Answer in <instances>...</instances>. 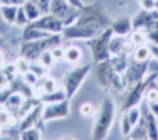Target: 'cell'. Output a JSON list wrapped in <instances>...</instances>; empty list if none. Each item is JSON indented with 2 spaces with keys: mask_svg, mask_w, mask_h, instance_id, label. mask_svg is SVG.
Wrapping results in <instances>:
<instances>
[{
  "mask_svg": "<svg viewBox=\"0 0 158 140\" xmlns=\"http://www.w3.org/2000/svg\"><path fill=\"white\" fill-rule=\"evenodd\" d=\"M111 21L101 10L99 4L84 6L79 10L77 20L68 26H64L62 33L65 38H93L100 35L110 26Z\"/></svg>",
  "mask_w": 158,
  "mask_h": 140,
  "instance_id": "6da1fadb",
  "label": "cell"
},
{
  "mask_svg": "<svg viewBox=\"0 0 158 140\" xmlns=\"http://www.w3.org/2000/svg\"><path fill=\"white\" fill-rule=\"evenodd\" d=\"M96 79L105 90H110L114 93H121L126 88L123 74L114 69L111 58L98 63Z\"/></svg>",
  "mask_w": 158,
  "mask_h": 140,
  "instance_id": "7a4b0ae2",
  "label": "cell"
},
{
  "mask_svg": "<svg viewBox=\"0 0 158 140\" xmlns=\"http://www.w3.org/2000/svg\"><path fill=\"white\" fill-rule=\"evenodd\" d=\"M114 118H115V104L111 99H104V102L101 103L98 113H96V118H95V123L93 126V131H91V138L94 140H102L107 136L111 125L114 123Z\"/></svg>",
  "mask_w": 158,
  "mask_h": 140,
  "instance_id": "3957f363",
  "label": "cell"
},
{
  "mask_svg": "<svg viewBox=\"0 0 158 140\" xmlns=\"http://www.w3.org/2000/svg\"><path fill=\"white\" fill-rule=\"evenodd\" d=\"M62 37L59 33H53L49 37H44L35 41H25L21 47V56L27 61H37L43 51L52 50L56 46H59Z\"/></svg>",
  "mask_w": 158,
  "mask_h": 140,
  "instance_id": "277c9868",
  "label": "cell"
},
{
  "mask_svg": "<svg viewBox=\"0 0 158 140\" xmlns=\"http://www.w3.org/2000/svg\"><path fill=\"white\" fill-rule=\"evenodd\" d=\"M112 35H114V32H112L111 27L109 26L100 35L90 38L89 46L91 48V55H93L94 62L99 63V62L106 61L111 57V52H110V48H109V42H110Z\"/></svg>",
  "mask_w": 158,
  "mask_h": 140,
  "instance_id": "5b68a950",
  "label": "cell"
},
{
  "mask_svg": "<svg viewBox=\"0 0 158 140\" xmlns=\"http://www.w3.org/2000/svg\"><path fill=\"white\" fill-rule=\"evenodd\" d=\"M90 69H91V64H84V66H78V67H75L72 71L65 73L64 79H63V84H64L65 97L68 100H70L73 98L75 92L79 89V87L81 85V83L86 78Z\"/></svg>",
  "mask_w": 158,
  "mask_h": 140,
  "instance_id": "8992f818",
  "label": "cell"
},
{
  "mask_svg": "<svg viewBox=\"0 0 158 140\" xmlns=\"http://www.w3.org/2000/svg\"><path fill=\"white\" fill-rule=\"evenodd\" d=\"M79 10L80 9L74 7L67 0H51L49 4V14L62 20L64 22V26L72 25L77 20Z\"/></svg>",
  "mask_w": 158,
  "mask_h": 140,
  "instance_id": "52a82bcc",
  "label": "cell"
},
{
  "mask_svg": "<svg viewBox=\"0 0 158 140\" xmlns=\"http://www.w3.org/2000/svg\"><path fill=\"white\" fill-rule=\"evenodd\" d=\"M157 76H158L157 72H152V73H149V76L144 81L142 79L135 87H132L131 89H128L127 97H126V99L123 102V107H122V110L123 112H127L131 107H135V105H137V104L141 103V100L143 98V94L146 93V90L149 87V84L152 82H154V79L157 78Z\"/></svg>",
  "mask_w": 158,
  "mask_h": 140,
  "instance_id": "ba28073f",
  "label": "cell"
},
{
  "mask_svg": "<svg viewBox=\"0 0 158 140\" xmlns=\"http://www.w3.org/2000/svg\"><path fill=\"white\" fill-rule=\"evenodd\" d=\"M148 69V61H137V59H130L127 68L123 73V79L127 89H131L137 83H139L143 79L144 73Z\"/></svg>",
  "mask_w": 158,
  "mask_h": 140,
  "instance_id": "9c48e42d",
  "label": "cell"
},
{
  "mask_svg": "<svg viewBox=\"0 0 158 140\" xmlns=\"http://www.w3.org/2000/svg\"><path fill=\"white\" fill-rule=\"evenodd\" d=\"M30 25H32L33 27L41 28L43 31L51 32V33H62L64 28V22L49 12L40 16L37 20L32 21Z\"/></svg>",
  "mask_w": 158,
  "mask_h": 140,
  "instance_id": "30bf717a",
  "label": "cell"
},
{
  "mask_svg": "<svg viewBox=\"0 0 158 140\" xmlns=\"http://www.w3.org/2000/svg\"><path fill=\"white\" fill-rule=\"evenodd\" d=\"M70 113L69 109V100L64 99L60 102L56 103H49L42 112V120L48 121L53 119H59V118H67Z\"/></svg>",
  "mask_w": 158,
  "mask_h": 140,
  "instance_id": "8fae6325",
  "label": "cell"
},
{
  "mask_svg": "<svg viewBox=\"0 0 158 140\" xmlns=\"http://www.w3.org/2000/svg\"><path fill=\"white\" fill-rule=\"evenodd\" d=\"M154 20H158V11H152V10H143L138 12L135 19L132 20V27L133 30L138 28H147V26L153 22Z\"/></svg>",
  "mask_w": 158,
  "mask_h": 140,
  "instance_id": "7c38bea8",
  "label": "cell"
},
{
  "mask_svg": "<svg viewBox=\"0 0 158 140\" xmlns=\"http://www.w3.org/2000/svg\"><path fill=\"white\" fill-rule=\"evenodd\" d=\"M110 27L114 33L120 35V36H125L127 33H130L132 31V20L128 17H121L115 20L114 22L110 24Z\"/></svg>",
  "mask_w": 158,
  "mask_h": 140,
  "instance_id": "4fadbf2b",
  "label": "cell"
},
{
  "mask_svg": "<svg viewBox=\"0 0 158 140\" xmlns=\"http://www.w3.org/2000/svg\"><path fill=\"white\" fill-rule=\"evenodd\" d=\"M40 115H42V105H37L36 108H33L26 116L25 119L21 121L20 124V131H23L28 128H32L40 119Z\"/></svg>",
  "mask_w": 158,
  "mask_h": 140,
  "instance_id": "5bb4252c",
  "label": "cell"
},
{
  "mask_svg": "<svg viewBox=\"0 0 158 140\" xmlns=\"http://www.w3.org/2000/svg\"><path fill=\"white\" fill-rule=\"evenodd\" d=\"M52 35L53 33H51V32H47V31H43L41 28L33 27L32 25H28L27 28L25 30L23 35H22V40L23 41H35V40H41L44 37H49Z\"/></svg>",
  "mask_w": 158,
  "mask_h": 140,
  "instance_id": "9a60e30c",
  "label": "cell"
},
{
  "mask_svg": "<svg viewBox=\"0 0 158 140\" xmlns=\"http://www.w3.org/2000/svg\"><path fill=\"white\" fill-rule=\"evenodd\" d=\"M130 139H148V133H147V125H146V120L144 116L141 113V118L137 121L136 125H133L130 135Z\"/></svg>",
  "mask_w": 158,
  "mask_h": 140,
  "instance_id": "2e32d148",
  "label": "cell"
},
{
  "mask_svg": "<svg viewBox=\"0 0 158 140\" xmlns=\"http://www.w3.org/2000/svg\"><path fill=\"white\" fill-rule=\"evenodd\" d=\"M25 12H26V16L28 19V21H35L37 20L42 14H41V10L38 9V6L32 1V0H26L22 5Z\"/></svg>",
  "mask_w": 158,
  "mask_h": 140,
  "instance_id": "e0dca14e",
  "label": "cell"
},
{
  "mask_svg": "<svg viewBox=\"0 0 158 140\" xmlns=\"http://www.w3.org/2000/svg\"><path fill=\"white\" fill-rule=\"evenodd\" d=\"M125 42H126V38L120 35H117V37H111V40L109 42V48H110L111 55H115V56L121 55Z\"/></svg>",
  "mask_w": 158,
  "mask_h": 140,
  "instance_id": "ac0fdd59",
  "label": "cell"
},
{
  "mask_svg": "<svg viewBox=\"0 0 158 140\" xmlns=\"http://www.w3.org/2000/svg\"><path fill=\"white\" fill-rule=\"evenodd\" d=\"M0 11H1V16L4 17L5 21H7L9 24L15 22L16 12H17V6L16 5H5L4 4L0 7Z\"/></svg>",
  "mask_w": 158,
  "mask_h": 140,
  "instance_id": "d6986e66",
  "label": "cell"
},
{
  "mask_svg": "<svg viewBox=\"0 0 158 140\" xmlns=\"http://www.w3.org/2000/svg\"><path fill=\"white\" fill-rule=\"evenodd\" d=\"M67 99L65 97V92H62V90H58V92H52V93H46L41 100L44 102V103H56V102H60V100H64Z\"/></svg>",
  "mask_w": 158,
  "mask_h": 140,
  "instance_id": "ffe728a7",
  "label": "cell"
},
{
  "mask_svg": "<svg viewBox=\"0 0 158 140\" xmlns=\"http://www.w3.org/2000/svg\"><path fill=\"white\" fill-rule=\"evenodd\" d=\"M80 56H81V52H80V50H79L78 47H69V48H67L65 52H64V57H65L67 61L70 62V63L78 62V61L80 59Z\"/></svg>",
  "mask_w": 158,
  "mask_h": 140,
  "instance_id": "44dd1931",
  "label": "cell"
},
{
  "mask_svg": "<svg viewBox=\"0 0 158 140\" xmlns=\"http://www.w3.org/2000/svg\"><path fill=\"white\" fill-rule=\"evenodd\" d=\"M149 56H151V51L148 46L141 45L135 52V59L137 61H149Z\"/></svg>",
  "mask_w": 158,
  "mask_h": 140,
  "instance_id": "7402d4cb",
  "label": "cell"
},
{
  "mask_svg": "<svg viewBox=\"0 0 158 140\" xmlns=\"http://www.w3.org/2000/svg\"><path fill=\"white\" fill-rule=\"evenodd\" d=\"M20 138L23 139V140H37V139L41 138V133L36 128H28V129L22 131Z\"/></svg>",
  "mask_w": 158,
  "mask_h": 140,
  "instance_id": "603a6c76",
  "label": "cell"
},
{
  "mask_svg": "<svg viewBox=\"0 0 158 140\" xmlns=\"http://www.w3.org/2000/svg\"><path fill=\"white\" fill-rule=\"evenodd\" d=\"M146 100L147 102H157L158 100V87L152 82L146 90Z\"/></svg>",
  "mask_w": 158,
  "mask_h": 140,
  "instance_id": "cb8c5ba5",
  "label": "cell"
},
{
  "mask_svg": "<svg viewBox=\"0 0 158 140\" xmlns=\"http://www.w3.org/2000/svg\"><path fill=\"white\" fill-rule=\"evenodd\" d=\"M127 115H128V119H130L131 124H132V125H136L137 121H138L139 118H141V108H138L137 105L131 107V108L127 110Z\"/></svg>",
  "mask_w": 158,
  "mask_h": 140,
  "instance_id": "d4e9b609",
  "label": "cell"
},
{
  "mask_svg": "<svg viewBox=\"0 0 158 140\" xmlns=\"http://www.w3.org/2000/svg\"><path fill=\"white\" fill-rule=\"evenodd\" d=\"M132 128H133V125L131 124L127 113L123 114V116H122V119H121V133H122V135L128 136L130 133H131V130H132Z\"/></svg>",
  "mask_w": 158,
  "mask_h": 140,
  "instance_id": "484cf974",
  "label": "cell"
},
{
  "mask_svg": "<svg viewBox=\"0 0 158 140\" xmlns=\"http://www.w3.org/2000/svg\"><path fill=\"white\" fill-rule=\"evenodd\" d=\"M53 59L54 57L52 56L51 53V50H47V51H43L40 56V62L43 67H51L53 64Z\"/></svg>",
  "mask_w": 158,
  "mask_h": 140,
  "instance_id": "4316f807",
  "label": "cell"
},
{
  "mask_svg": "<svg viewBox=\"0 0 158 140\" xmlns=\"http://www.w3.org/2000/svg\"><path fill=\"white\" fill-rule=\"evenodd\" d=\"M15 22H16L17 25H21V26H22V25H26V24L28 22V19H27L26 12H25V10H23V7H22V6L17 7V12H16Z\"/></svg>",
  "mask_w": 158,
  "mask_h": 140,
  "instance_id": "83f0119b",
  "label": "cell"
},
{
  "mask_svg": "<svg viewBox=\"0 0 158 140\" xmlns=\"http://www.w3.org/2000/svg\"><path fill=\"white\" fill-rule=\"evenodd\" d=\"M22 102H23V99H22L21 94H19V93H14V94L9 95V99H7V103L16 108L22 107Z\"/></svg>",
  "mask_w": 158,
  "mask_h": 140,
  "instance_id": "f1b7e54d",
  "label": "cell"
},
{
  "mask_svg": "<svg viewBox=\"0 0 158 140\" xmlns=\"http://www.w3.org/2000/svg\"><path fill=\"white\" fill-rule=\"evenodd\" d=\"M32 1L38 6V9L41 10V14H42V15L49 12V4H51V0H32Z\"/></svg>",
  "mask_w": 158,
  "mask_h": 140,
  "instance_id": "f546056e",
  "label": "cell"
},
{
  "mask_svg": "<svg viewBox=\"0 0 158 140\" xmlns=\"http://www.w3.org/2000/svg\"><path fill=\"white\" fill-rule=\"evenodd\" d=\"M43 90L44 93H52L56 90V82L52 78H47L43 83Z\"/></svg>",
  "mask_w": 158,
  "mask_h": 140,
  "instance_id": "4dcf8cb0",
  "label": "cell"
},
{
  "mask_svg": "<svg viewBox=\"0 0 158 140\" xmlns=\"http://www.w3.org/2000/svg\"><path fill=\"white\" fill-rule=\"evenodd\" d=\"M144 37H143V35L142 33H139V32H133L132 33V36H131V42L135 45V46H141V45H143L144 43Z\"/></svg>",
  "mask_w": 158,
  "mask_h": 140,
  "instance_id": "1f68e13d",
  "label": "cell"
},
{
  "mask_svg": "<svg viewBox=\"0 0 158 140\" xmlns=\"http://www.w3.org/2000/svg\"><path fill=\"white\" fill-rule=\"evenodd\" d=\"M80 114L83 115V116H85V118H88V116H91L93 115V113H94V109H93V107H91V104H89V103H85V104H83L81 107H80Z\"/></svg>",
  "mask_w": 158,
  "mask_h": 140,
  "instance_id": "d6a6232c",
  "label": "cell"
},
{
  "mask_svg": "<svg viewBox=\"0 0 158 140\" xmlns=\"http://www.w3.org/2000/svg\"><path fill=\"white\" fill-rule=\"evenodd\" d=\"M51 53L52 56L54 57V59H60L62 57H64V50L60 47V46H56L51 50Z\"/></svg>",
  "mask_w": 158,
  "mask_h": 140,
  "instance_id": "836d02e7",
  "label": "cell"
},
{
  "mask_svg": "<svg viewBox=\"0 0 158 140\" xmlns=\"http://www.w3.org/2000/svg\"><path fill=\"white\" fill-rule=\"evenodd\" d=\"M141 6L143 7V10H153L156 6V0H139Z\"/></svg>",
  "mask_w": 158,
  "mask_h": 140,
  "instance_id": "e575fe53",
  "label": "cell"
},
{
  "mask_svg": "<svg viewBox=\"0 0 158 140\" xmlns=\"http://www.w3.org/2000/svg\"><path fill=\"white\" fill-rule=\"evenodd\" d=\"M0 125H2V126L10 125V116H9V114L5 113L4 110L0 112Z\"/></svg>",
  "mask_w": 158,
  "mask_h": 140,
  "instance_id": "d590c367",
  "label": "cell"
},
{
  "mask_svg": "<svg viewBox=\"0 0 158 140\" xmlns=\"http://www.w3.org/2000/svg\"><path fill=\"white\" fill-rule=\"evenodd\" d=\"M25 81H26V83H28V84H35L36 83V81H37V76L31 71V72H26V74H25Z\"/></svg>",
  "mask_w": 158,
  "mask_h": 140,
  "instance_id": "8d00e7d4",
  "label": "cell"
},
{
  "mask_svg": "<svg viewBox=\"0 0 158 140\" xmlns=\"http://www.w3.org/2000/svg\"><path fill=\"white\" fill-rule=\"evenodd\" d=\"M16 68H17L20 72H26V71L28 69V67H27V64H26V62H25V58H20V59L16 61Z\"/></svg>",
  "mask_w": 158,
  "mask_h": 140,
  "instance_id": "74e56055",
  "label": "cell"
},
{
  "mask_svg": "<svg viewBox=\"0 0 158 140\" xmlns=\"http://www.w3.org/2000/svg\"><path fill=\"white\" fill-rule=\"evenodd\" d=\"M147 38H148V40H149L152 43L158 45V30H154V31H148Z\"/></svg>",
  "mask_w": 158,
  "mask_h": 140,
  "instance_id": "f35d334b",
  "label": "cell"
},
{
  "mask_svg": "<svg viewBox=\"0 0 158 140\" xmlns=\"http://www.w3.org/2000/svg\"><path fill=\"white\" fill-rule=\"evenodd\" d=\"M147 72H149V73L157 72L158 73V59L148 61V69H147Z\"/></svg>",
  "mask_w": 158,
  "mask_h": 140,
  "instance_id": "ab89813d",
  "label": "cell"
},
{
  "mask_svg": "<svg viewBox=\"0 0 158 140\" xmlns=\"http://www.w3.org/2000/svg\"><path fill=\"white\" fill-rule=\"evenodd\" d=\"M148 107H149V110L153 113V115L158 116V100L157 102H148Z\"/></svg>",
  "mask_w": 158,
  "mask_h": 140,
  "instance_id": "60d3db41",
  "label": "cell"
},
{
  "mask_svg": "<svg viewBox=\"0 0 158 140\" xmlns=\"http://www.w3.org/2000/svg\"><path fill=\"white\" fill-rule=\"evenodd\" d=\"M148 47H149L151 55H152L156 59H158V45H156V43H149Z\"/></svg>",
  "mask_w": 158,
  "mask_h": 140,
  "instance_id": "b9f144b4",
  "label": "cell"
},
{
  "mask_svg": "<svg viewBox=\"0 0 158 140\" xmlns=\"http://www.w3.org/2000/svg\"><path fill=\"white\" fill-rule=\"evenodd\" d=\"M1 2L5 4V5H16V6H19V5H23L25 0H1Z\"/></svg>",
  "mask_w": 158,
  "mask_h": 140,
  "instance_id": "7bdbcfd3",
  "label": "cell"
},
{
  "mask_svg": "<svg viewBox=\"0 0 158 140\" xmlns=\"http://www.w3.org/2000/svg\"><path fill=\"white\" fill-rule=\"evenodd\" d=\"M28 69H31L37 77H41V76L43 74V69H42L41 66H40V67H38V66H31V67H28Z\"/></svg>",
  "mask_w": 158,
  "mask_h": 140,
  "instance_id": "ee69618b",
  "label": "cell"
},
{
  "mask_svg": "<svg viewBox=\"0 0 158 140\" xmlns=\"http://www.w3.org/2000/svg\"><path fill=\"white\" fill-rule=\"evenodd\" d=\"M70 5H73L74 7H77V9H83L84 7V4H83V1L81 0H67Z\"/></svg>",
  "mask_w": 158,
  "mask_h": 140,
  "instance_id": "f6af8a7d",
  "label": "cell"
},
{
  "mask_svg": "<svg viewBox=\"0 0 158 140\" xmlns=\"http://www.w3.org/2000/svg\"><path fill=\"white\" fill-rule=\"evenodd\" d=\"M4 84H6V78H5L4 74L0 73V87H2Z\"/></svg>",
  "mask_w": 158,
  "mask_h": 140,
  "instance_id": "bcb514c9",
  "label": "cell"
},
{
  "mask_svg": "<svg viewBox=\"0 0 158 140\" xmlns=\"http://www.w3.org/2000/svg\"><path fill=\"white\" fill-rule=\"evenodd\" d=\"M156 6H158V0H156Z\"/></svg>",
  "mask_w": 158,
  "mask_h": 140,
  "instance_id": "7dc6e473",
  "label": "cell"
},
{
  "mask_svg": "<svg viewBox=\"0 0 158 140\" xmlns=\"http://www.w3.org/2000/svg\"><path fill=\"white\" fill-rule=\"evenodd\" d=\"M156 118H157V124H158V116H156Z\"/></svg>",
  "mask_w": 158,
  "mask_h": 140,
  "instance_id": "c3c4849f",
  "label": "cell"
},
{
  "mask_svg": "<svg viewBox=\"0 0 158 140\" xmlns=\"http://www.w3.org/2000/svg\"><path fill=\"white\" fill-rule=\"evenodd\" d=\"M0 61H1V53H0Z\"/></svg>",
  "mask_w": 158,
  "mask_h": 140,
  "instance_id": "681fc988",
  "label": "cell"
},
{
  "mask_svg": "<svg viewBox=\"0 0 158 140\" xmlns=\"http://www.w3.org/2000/svg\"><path fill=\"white\" fill-rule=\"evenodd\" d=\"M0 26H1V21H0Z\"/></svg>",
  "mask_w": 158,
  "mask_h": 140,
  "instance_id": "f907efd6",
  "label": "cell"
},
{
  "mask_svg": "<svg viewBox=\"0 0 158 140\" xmlns=\"http://www.w3.org/2000/svg\"><path fill=\"white\" fill-rule=\"evenodd\" d=\"M25 1H26V0H25Z\"/></svg>",
  "mask_w": 158,
  "mask_h": 140,
  "instance_id": "816d5d0a",
  "label": "cell"
}]
</instances>
